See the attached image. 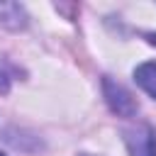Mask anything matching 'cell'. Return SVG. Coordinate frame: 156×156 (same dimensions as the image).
I'll list each match as a JSON object with an SVG mask.
<instances>
[{"label":"cell","instance_id":"5","mask_svg":"<svg viewBox=\"0 0 156 156\" xmlns=\"http://www.w3.org/2000/svg\"><path fill=\"white\" fill-rule=\"evenodd\" d=\"M146 39H149V44H154V46H156V34H154V32H151V34H146Z\"/></svg>","mask_w":156,"mask_h":156},{"label":"cell","instance_id":"2","mask_svg":"<svg viewBox=\"0 0 156 156\" xmlns=\"http://www.w3.org/2000/svg\"><path fill=\"white\" fill-rule=\"evenodd\" d=\"M129 156H156V129L149 122H136L122 132Z\"/></svg>","mask_w":156,"mask_h":156},{"label":"cell","instance_id":"1","mask_svg":"<svg viewBox=\"0 0 156 156\" xmlns=\"http://www.w3.org/2000/svg\"><path fill=\"white\" fill-rule=\"evenodd\" d=\"M102 95H105L107 107H110L117 117H134V115L139 112V105H136V100L132 98V93H129L122 83L112 80L110 76H102Z\"/></svg>","mask_w":156,"mask_h":156},{"label":"cell","instance_id":"6","mask_svg":"<svg viewBox=\"0 0 156 156\" xmlns=\"http://www.w3.org/2000/svg\"><path fill=\"white\" fill-rule=\"evenodd\" d=\"M78 156H95V154H78Z\"/></svg>","mask_w":156,"mask_h":156},{"label":"cell","instance_id":"7","mask_svg":"<svg viewBox=\"0 0 156 156\" xmlns=\"http://www.w3.org/2000/svg\"><path fill=\"white\" fill-rule=\"evenodd\" d=\"M0 156H5V154H2V151H0Z\"/></svg>","mask_w":156,"mask_h":156},{"label":"cell","instance_id":"3","mask_svg":"<svg viewBox=\"0 0 156 156\" xmlns=\"http://www.w3.org/2000/svg\"><path fill=\"white\" fill-rule=\"evenodd\" d=\"M134 80H136V85H139L146 95H151V98L156 100V61H144V63H139V66L134 68Z\"/></svg>","mask_w":156,"mask_h":156},{"label":"cell","instance_id":"4","mask_svg":"<svg viewBox=\"0 0 156 156\" xmlns=\"http://www.w3.org/2000/svg\"><path fill=\"white\" fill-rule=\"evenodd\" d=\"M17 76H20V68L12 66L7 58H0V93H7L10 85L17 80Z\"/></svg>","mask_w":156,"mask_h":156}]
</instances>
